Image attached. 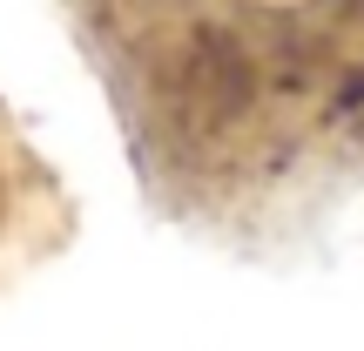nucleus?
<instances>
[{
  "label": "nucleus",
  "mask_w": 364,
  "mask_h": 351,
  "mask_svg": "<svg viewBox=\"0 0 364 351\" xmlns=\"http://www.w3.org/2000/svg\"><path fill=\"white\" fill-rule=\"evenodd\" d=\"M257 54H250L243 34L230 27H189V34L169 48V61L156 68V122L162 135L182 149V142H216V135L243 129V115L257 108Z\"/></svg>",
  "instance_id": "nucleus-1"
}]
</instances>
